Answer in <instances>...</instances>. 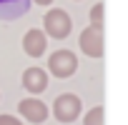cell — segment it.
Returning <instances> with one entry per match:
<instances>
[{
	"instance_id": "9c48e42d",
	"label": "cell",
	"mask_w": 128,
	"mask_h": 125,
	"mask_svg": "<svg viewBox=\"0 0 128 125\" xmlns=\"http://www.w3.org/2000/svg\"><path fill=\"white\" fill-rule=\"evenodd\" d=\"M90 25H96V28H103V3L93 5V10H90Z\"/></svg>"
},
{
	"instance_id": "5b68a950",
	"label": "cell",
	"mask_w": 128,
	"mask_h": 125,
	"mask_svg": "<svg viewBox=\"0 0 128 125\" xmlns=\"http://www.w3.org/2000/svg\"><path fill=\"white\" fill-rule=\"evenodd\" d=\"M18 110L20 115L28 120V123H45L48 120V105L40 103L38 98H25L18 103Z\"/></svg>"
},
{
	"instance_id": "52a82bcc",
	"label": "cell",
	"mask_w": 128,
	"mask_h": 125,
	"mask_svg": "<svg viewBox=\"0 0 128 125\" xmlns=\"http://www.w3.org/2000/svg\"><path fill=\"white\" fill-rule=\"evenodd\" d=\"M23 88L28 90V93H43L45 88H48V73L43 70V68H28L25 73H23Z\"/></svg>"
},
{
	"instance_id": "7c38bea8",
	"label": "cell",
	"mask_w": 128,
	"mask_h": 125,
	"mask_svg": "<svg viewBox=\"0 0 128 125\" xmlns=\"http://www.w3.org/2000/svg\"><path fill=\"white\" fill-rule=\"evenodd\" d=\"M0 3H18V0H0Z\"/></svg>"
},
{
	"instance_id": "6da1fadb",
	"label": "cell",
	"mask_w": 128,
	"mask_h": 125,
	"mask_svg": "<svg viewBox=\"0 0 128 125\" xmlns=\"http://www.w3.org/2000/svg\"><path fill=\"white\" fill-rule=\"evenodd\" d=\"M43 28H45V33H48L50 38L63 40V38L70 35V30H73V20H70V15H68L66 10L53 8V10L45 13V18H43Z\"/></svg>"
},
{
	"instance_id": "3957f363",
	"label": "cell",
	"mask_w": 128,
	"mask_h": 125,
	"mask_svg": "<svg viewBox=\"0 0 128 125\" xmlns=\"http://www.w3.org/2000/svg\"><path fill=\"white\" fill-rule=\"evenodd\" d=\"M48 70H50V75H55V78H70V75L78 70V58H76L70 50H55V53L48 58Z\"/></svg>"
},
{
	"instance_id": "8fae6325",
	"label": "cell",
	"mask_w": 128,
	"mask_h": 125,
	"mask_svg": "<svg viewBox=\"0 0 128 125\" xmlns=\"http://www.w3.org/2000/svg\"><path fill=\"white\" fill-rule=\"evenodd\" d=\"M35 3H38V5H50L53 0H35Z\"/></svg>"
},
{
	"instance_id": "7a4b0ae2",
	"label": "cell",
	"mask_w": 128,
	"mask_h": 125,
	"mask_svg": "<svg viewBox=\"0 0 128 125\" xmlns=\"http://www.w3.org/2000/svg\"><path fill=\"white\" fill-rule=\"evenodd\" d=\"M80 110H83L80 98L73 95V93H63V95H58L55 103H53V115H55L58 123H73V120H78Z\"/></svg>"
},
{
	"instance_id": "8992f818",
	"label": "cell",
	"mask_w": 128,
	"mask_h": 125,
	"mask_svg": "<svg viewBox=\"0 0 128 125\" xmlns=\"http://www.w3.org/2000/svg\"><path fill=\"white\" fill-rule=\"evenodd\" d=\"M45 48H48V40H45V33L43 30H28L23 35V50H25V55L40 58L45 53Z\"/></svg>"
},
{
	"instance_id": "277c9868",
	"label": "cell",
	"mask_w": 128,
	"mask_h": 125,
	"mask_svg": "<svg viewBox=\"0 0 128 125\" xmlns=\"http://www.w3.org/2000/svg\"><path fill=\"white\" fill-rule=\"evenodd\" d=\"M78 45H80V50H83L88 58H100V55H103V28L88 25V28L80 33Z\"/></svg>"
},
{
	"instance_id": "30bf717a",
	"label": "cell",
	"mask_w": 128,
	"mask_h": 125,
	"mask_svg": "<svg viewBox=\"0 0 128 125\" xmlns=\"http://www.w3.org/2000/svg\"><path fill=\"white\" fill-rule=\"evenodd\" d=\"M0 125H23V123L13 115H0Z\"/></svg>"
},
{
	"instance_id": "ba28073f",
	"label": "cell",
	"mask_w": 128,
	"mask_h": 125,
	"mask_svg": "<svg viewBox=\"0 0 128 125\" xmlns=\"http://www.w3.org/2000/svg\"><path fill=\"white\" fill-rule=\"evenodd\" d=\"M83 125H103V108L100 105L90 108L86 113V118H83Z\"/></svg>"
}]
</instances>
